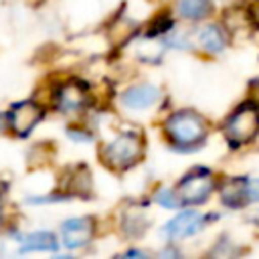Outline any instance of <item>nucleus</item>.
Masks as SVG:
<instances>
[{
    "instance_id": "nucleus-16",
    "label": "nucleus",
    "mask_w": 259,
    "mask_h": 259,
    "mask_svg": "<svg viewBox=\"0 0 259 259\" xmlns=\"http://www.w3.org/2000/svg\"><path fill=\"white\" fill-rule=\"evenodd\" d=\"M249 12H251V18L259 24V2H255V4L251 6V10H249Z\"/></svg>"
},
{
    "instance_id": "nucleus-9",
    "label": "nucleus",
    "mask_w": 259,
    "mask_h": 259,
    "mask_svg": "<svg viewBox=\"0 0 259 259\" xmlns=\"http://www.w3.org/2000/svg\"><path fill=\"white\" fill-rule=\"evenodd\" d=\"M158 97H160L158 87L142 83V85H134L127 91H123L121 103L127 109H148V107H152L158 101Z\"/></svg>"
},
{
    "instance_id": "nucleus-14",
    "label": "nucleus",
    "mask_w": 259,
    "mask_h": 259,
    "mask_svg": "<svg viewBox=\"0 0 259 259\" xmlns=\"http://www.w3.org/2000/svg\"><path fill=\"white\" fill-rule=\"evenodd\" d=\"M156 200L162 204V206H166V208H178L180 204H182V200H180V196L178 194H174L172 190H160L158 192V196H156Z\"/></svg>"
},
{
    "instance_id": "nucleus-3",
    "label": "nucleus",
    "mask_w": 259,
    "mask_h": 259,
    "mask_svg": "<svg viewBox=\"0 0 259 259\" xmlns=\"http://www.w3.org/2000/svg\"><path fill=\"white\" fill-rule=\"evenodd\" d=\"M142 154V142L134 134H121L113 142L107 144L103 156L105 162L115 168H127L132 166Z\"/></svg>"
},
{
    "instance_id": "nucleus-18",
    "label": "nucleus",
    "mask_w": 259,
    "mask_h": 259,
    "mask_svg": "<svg viewBox=\"0 0 259 259\" xmlns=\"http://www.w3.org/2000/svg\"><path fill=\"white\" fill-rule=\"evenodd\" d=\"M2 125H4V117L0 115V130H2Z\"/></svg>"
},
{
    "instance_id": "nucleus-7",
    "label": "nucleus",
    "mask_w": 259,
    "mask_h": 259,
    "mask_svg": "<svg viewBox=\"0 0 259 259\" xmlns=\"http://www.w3.org/2000/svg\"><path fill=\"white\" fill-rule=\"evenodd\" d=\"M61 235H63V245L67 249H81L93 237V221L85 219V217L69 219L63 223Z\"/></svg>"
},
{
    "instance_id": "nucleus-17",
    "label": "nucleus",
    "mask_w": 259,
    "mask_h": 259,
    "mask_svg": "<svg viewBox=\"0 0 259 259\" xmlns=\"http://www.w3.org/2000/svg\"><path fill=\"white\" fill-rule=\"evenodd\" d=\"M4 192H6V186L0 182V221H2V202H4Z\"/></svg>"
},
{
    "instance_id": "nucleus-6",
    "label": "nucleus",
    "mask_w": 259,
    "mask_h": 259,
    "mask_svg": "<svg viewBox=\"0 0 259 259\" xmlns=\"http://www.w3.org/2000/svg\"><path fill=\"white\" fill-rule=\"evenodd\" d=\"M204 221L198 212L194 210H184L180 214H176L172 221L166 223L164 227V237L168 241H180V239H186L194 233H198L202 229Z\"/></svg>"
},
{
    "instance_id": "nucleus-13",
    "label": "nucleus",
    "mask_w": 259,
    "mask_h": 259,
    "mask_svg": "<svg viewBox=\"0 0 259 259\" xmlns=\"http://www.w3.org/2000/svg\"><path fill=\"white\" fill-rule=\"evenodd\" d=\"M176 10L186 20H198L210 10V0H178Z\"/></svg>"
},
{
    "instance_id": "nucleus-11",
    "label": "nucleus",
    "mask_w": 259,
    "mask_h": 259,
    "mask_svg": "<svg viewBox=\"0 0 259 259\" xmlns=\"http://www.w3.org/2000/svg\"><path fill=\"white\" fill-rule=\"evenodd\" d=\"M198 42L204 47L208 53H219L225 49V32L219 24H206L198 30Z\"/></svg>"
},
{
    "instance_id": "nucleus-15",
    "label": "nucleus",
    "mask_w": 259,
    "mask_h": 259,
    "mask_svg": "<svg viewBox=\"0 0 259 259\" xmlns=\"http://www.w3.org/2000/svg\"><path fill=\"white\" fill-rule=\"evenodd\" d=\"M247 200L259 202V178L247 180Z\"/></svg>"
},
{
    "instance_id": "nucleus-4",
    "label": "nucleus",
    "mask_w": 259,
    "mask_h": 259,
    "mask_svg": "<svg viewBox=\"0 0 259 259\" xmlns=\"http://www.w3.org/2000/svg\"><path fill=\"white\" fill-rule=\"evenodd\" d=\"M214 188V180L208 172H202V170H196L188 176H184V180L180 182L178 186V196L182 202H188V204H196V202H202L208 198V194L212 192Z\"/></svg>"
},
{
    "instance_id": "nucleus-2",
    "label": "nucleus",
    "mask_w": 259,
    "mask_h": 259,
    "mask_svg": "<svg viewBox=\"0 0 259 259\" xmlns=\"http://www.w3.org/2000/svg\"><path fill=\"white\" fill-rule=\"evenodd\" d=\"M166 134L174 144L190 146V144H198L204 138L206 125L204 119L194 111H176L166 121Z\"/></svg>"
},
{
    "instance_id": "nucleus-8",
    "label": "nucleus",
    "mask_w": 259,
    "mask_h": 259,
    "mask_svg": "<svg viewBox=\"0 0 259 259\" xmlns=\"http://www.w3.org/2000/svg\"><path fill=\"white\" fill-rule=\"evenodd\" d=\"M85 101H87V93H85L83 85L77 81H69V83L61 85L55 95V105L61 111H79L85 105Z\"/></svg>"
},
{
    "instance_id": "nucleus-5",
    "label": "nucleus",
    "mask_w": 259,
    "mask_h": 259,
    "mask_svg": "<svg viewBox=\"0 0 259 259\" xmlns=\"http://www.w3.org/2000/svg\"><path fill=\"white\" fill-rule=\"evenodd\" d=\"M42 107L36 105L34 101H22L18 105H14L8 113V125L10 130H14V134L18 136H26L32 132V127L42 119Z\"/></svg>"
},
{
    "instance_id": "nucleus-12",
    "label": "nucleus",
    "mask_w": 259,
    "mask_h": 259,
    "mask_svg": "<svg viewBox=\"0 0 259 259\" xmlns=\"http://www.w3.org/2000/svg\"><path fill=\"white\" fill-rule=\"evenodd\" d=\"M221 198L229 206H241L247 200V180H227L221 188Z\"/></svg>"
},
{
    "instance_id": "nucleus-1",
    "label": "nucleus",
    "mask_w": 259,
    "mask_h": 259,
    "mask_svg": "<svg viewBox=\"0 0 259 259\" xmlns=\"http://www.w3.org/2000/svg\"><path fill=\"white\" fill-rule=\"evenodd\" d=\"M257 132H259V107L255 103H243L229 115L225 123V136L233 148L251 142L257 136Z\"/></svg>"
},
{
    "instance_id": "nucleus-10",
    "label": "nucleus",
    "mask_w": 259,
    "mask_h": 259,
    "mask_svg": "<svg viewBox=\"0 0 259 259\" xmlns=\"http://www.w3.org/2000/svg\"><path fill=\"white\" fill-rule=\"evenodd\" d=\"M57 249V239L49 231H36L30 233L22 239L20 253H30V251H55Z\"/></svg>"
}]
</instances>
